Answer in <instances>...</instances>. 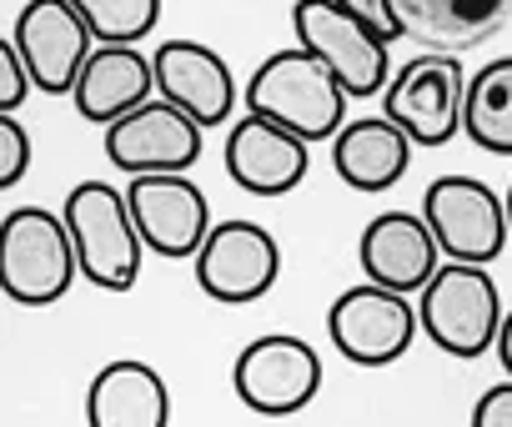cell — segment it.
I'll use <instances>...</instances> for the list:
<instances>
[{
    "mask_svg": "<svg viewBox=\"0 0 512 427\" xmlns=\"http://www.w3.org/2000/svg\"><path fill=\"white\" fill-rule=\"evenodd\" d=\"M347 101L352 96L342 91V81L302 46L272 51L251 71V81L241 91V106L251 116H267V121L287 126L307 146L337 141V131L347 126Z\"/></svg>",
    "mask_w": 512,
    "mask_h": 427,
    "instance_id": "cell-1",
    "label": "cell"
},
{
    "mask_svg": "<svg viewBox=\"0 0 512 427\" xmlns=\"http://www.w3.org/2000/svg\"><path fill=\"white\" fill-rule=\"evenodd\" d=\"M61 217H66V227H71L81 277H86L91 287H101V292H131L136 277H141L146 242H141V232H136L126 186L76 181V186L66 191Z\"/></svg>",
    "mask_w": 512,
    "mask_h": 427,
    "instance_id": "cell-2",
    "label": "cell"
},
{
    "mask_svg": "<svg viewBox=\"0 0 512 427\" xmlns=\"http://www.w3.org/2000/svg\"><path fill=\"white\" fill-rule=\"evenodd\" d=\"M417 317L437 352H447L457 362H477L482 352H497L507 307H502V292L487 267L442 262L437 277L417 292Z\"/></svg>",
    "mask_w": 512,
    "mask_h": 427,
    "instance_id": "cell-3",
    "label": "cell"
},
{
    "mask_svg": "<svg viewBox=\"0 0 512 427\" xmlns=\"http://www.w3.org/2000/svg\"><path fill=\"white\" fill-rule=\"evenodd\" d=\"M81 262L66 217L46 206H11L0 232V287L16 307H51L71 292Z\"/></svg>",
    "mask_w": 512,
    "mask_h": 427,
    "instance_id": "cell-4",
    "label": "cell"
},
{
    "mask_svg": "<svg viewBox=\"0 0 512 427\" xmlns=\"http://www.w3.org/2000/svg\"><path fill=\"white\" fill-rule=\"evenodd\" d=\"M292 26H297V46L312 51L342 81V91L352 101H372L392 86V76H397L392 41H382L372 26L347 16L337 0H297Z\"/></svg>",
    "mask_w": 512,
    "mask_h": 427,
    "instance_id": "cell-5",
    "label": "cell"
},
{
    "mask_svg": "<svg viewBox=\"0 0 512 427\" xmlns=\"http://www.w3.org/2000/svg\"><path fill=\"white\" fill-rule=\"evenodd\" d=\"M422 217L442 247V262H467L487 267L507 252L512 227H507V196L492 191L477 176H437L422 196Z\"/></svg>",
    "mask_w": 512,
    "mask_h": 427,
    "instance_id": "cell-6",
    "label": "cell"
},
{
    "mask_svg": "<svg viewBox=\"0 0 512 427\" xmlns=\"http://www.w3.org/2000/svg\"><path fill=\"white\" fill-rule=\"evenodd\" d=\"M231 387L256 417H297L322 392V357L307 337H251L231 362Z\"/></svg>",
    "mask_w": 512,
    "mask_h": 427,
    "instance_id": "cell-7",
    "label": "cell"
},
{
    "mask_svg": "<svg viewBox=\"0 0 512 427\" xmlns=\"http://www.w3.org/2000/svg\"><path fill=\"white\" fill-rule=\"evenodd\" d=\"M417 332H422L417 302L407 292H392L377 282H357V287L337 292V302L327 307V337L357 367L402 362Z\"/></svg>",
    "mask_w": 512,
    "mask_h": 427,
    "instance_id": "cell-8",
    "label": "cell"
},
{
    "mask_svg": "<svg viewBox=\"0 0 512 427\" xmlns=\"http://www.w3.org/2000/svg\"><path fill=\"white\" fill-rule=\"evenodd\" d=\"M462 101H467V71L457 56L422 51L407 66H397L392 86L382 91V116L397 121L417 146H447L462 136Z\"/></svg>",
    "mask_w": 512,
    "mask_h": 427,
    "instance_id": "cell-9",
    "label": "cell"
},
{
    "mask_svg": "<svg viewBox=\"0 0 512 427\" xmlns=\"http://www.w3.org/2000/svg\"><path fill=\"white\" fill-rule=\"evenodd\" d=\"M126 201L146 252L166 262H196V252L211 237V201L186 171H156V176H131Z\"/></svg>",
    "mask_w": 512,
    "mask_h": 427,
    "instance_id": "cell-10",
    "label": "cell"
},
{
    "mask_svg": "<svg viewBox=\"0 0 512 427\" xmlns=\"http://www.w3.org/2000/svg\"><path fill=\"white\" fill-rule=\"evenodd\" d=\"M282 277V242L262 222H216L196 252V287L221 307L262 302Z\"/></svg>",
    "mask_w": 512,
    "mask_h": 427,
    "instance_id": "cell-11",
    "label": "cell"
},
{
    "mask_svg": "<svg viewBox=\"0 0 512 427\" xmlns=\"http://www.w3.org/2000/svg\"><path fill=\"white\" fill-rule=\"evenodd\" d=\"M11 41H16L36 91H46V96H71L96 51V36L71 0H26L11 26Z\"/></svg>",
    "mask_w": 512,
    "mask_h": 427,
    "instance_id": "cell-12",
    "label": "cell"
},
{
    "mask_svg": "<svg viewBox=\"0 0 512 427\" xmlns=\"http://www.w3.org/2000/svg\"><path fill=\"white\" fill-rule=\"evenodd\" d=\"M106 156L116 161V171L126 176H156V171H191L201 161V126L176 111L171 101H146L141 111L121 116L116 126H106L101 136Z\"/></svg>",
    "mask_w": 512,
    "mask_h": 427,
    "instance_id": "cell-13",
    "label": "cell"
},
{
    "mask_svg": "<svg viewBox=\"0 0 512 427\" xmlns=\"http://www.w3.org/2000/svg\"><path fill=\"white\" fill-rule=\"evenodd\" d=\"M312 146L267 116H236L226 131V176L251 196H287L307 181Z\"/></svg>",
    "mask_w": 512,
    "mask_h": 427,
    "instance_id": "cell-14",
    "label": "cell"
},
{
    "mask_svg": "<svg viewBox=\"0 0 512 427\" xmlns=\"http://www.w3.org/2000/svg\"><path fill=\"white\" fill-rule=\"evenodd\" d=\"M151 66H156V96L186 111L201 131L226 126L236 116V76L221 51L201 41H161Z\"/></svg>",
    "mask_w": 512,
    "mask_h": 427,
    "instance_id": "cell-15",
    "label": "cell"
},
{
    "mask_svg": "<svg viewBox=\"0 0 512 427\" xmlns=\"http://www.w3.org/2000/svg\"><path fill=\"white\" fill-rule=\"evenodd\" d=\"M357 262H362L367 282L412 297V292H422L437 277L442 247H437V237H432L422 211H382V217H372L362 227Z\"/></svg>",
    "mask_w": 512,
    "mask_h": 427,
    "instance_id": "cell-16",
    "label": "cell"
},
{
    "mask_svg": "<svg viewBox=\"0 0 512 427\" xmlns=\"http://www.w3.org/2000/svg\"><path fill=\"white\" fill-rule=\"evenodd\" d=\"M76 111L91 121V126H116L121 116L141 111L146 101H156V66L146 51L136 46H96L76 91H71Z\"/></svg>",
    "mask_w": 512,
    "mask_h": 427,
    "instance_id": "cell-17",
    "label": "cell"
},
{
    "mask_svg": "<svg viewBox=\"0 0 512 427\" xmlns=\"http://www.w3.org/2000/svg\"><path fill=\"white\" fill-rule=\"evenodd\" d=\"M86 427H171V387L141 357L106 362L86 387Z\"/></svg>",
    "mask_w": 512,
    "mask_h": 427,
    "instance_id": "cell-18",
    "label": "cell"
},
{
    "mask_svg": "<svg viewBox=\"0 0 512 427\" xmlns=\"http://www.w3.org/2000/svg\"><path fill=\"white\" fill-rule=\"evenodd\" d=\"M412 151H417V141L397 121H387L377 111V116H357V121H347L337 131L332 166H337V176L352 191H387V186H397L407 176Z\"/></svg>",
    "mask_w": 512,
    "mask_h": 427,
    "instance_id": "cell-19",
    "label": "cell"
},
{
    "mask_svg": "<svg viewBox=\"0 0 512 427\" xmlns=\"http://www.w3.org/2000/svg\"><path fill=\"white\" fill-rule=\"evenodd\" d=\"M392 6H397L402 31L442 56H457L487 41L512 16V0H392Z\"/></svg>",
    "mask_w": 512,
    "mask_h": 427,
    "instance_id": "cell-20",
    "label": "cell"
},
{
    "mask_svg": "<svg viewBox=\"0 0 512 427\" xmlns=\"http://www.w3.org/2000/svg\"><path fill=\"white\" fill-rule=\"evenodd\" d=\"M462 136L487 156H512V56H497L467 76Z\"/></svg>",
    "mask_w": 512,
    "mask_h": 427,
    "instance_id": "cell-21",
    "label": "cell"
},
{
    "mask_svg": "<svg viewBox=\"0 0 512 427\" xmlns=\"http://www.w3.org/2000/svg\"><path fill=\"white\" fill-rule=\"evenodd\" d=\"M96 46H136L161 26V0H71Z\"/></svg>",
    "mask_w": 512,
    "mask_h": 427,
    "instance_id": "cell-22",
    "label": "cell"
},
{
    "mask_svg": "<svg viewBox=\"0 0 512 427\" xmlns=\"http://www.w3.org/2000/svg\"><path fill=\"white\" fill-rule=\"evenodd\" d=\"M31 131L16 116H0V191L21 186V176L31 171Z\"/></svg>",
    "mask_w": 512,
    "mask_h": 427,
    "instance_id": "cell-23",
    "label": "cell"
},
{
    "mask_svg": "<svg viewBox=\"0 0 512 427\" xmlns=\"http://www.w3.org/2000/svg\"><path fill=\"white\" fill-rule=\"evenodd\" d=\"M31 91H36V81H31V71H26V61H21V51H16V41L0 36V116H16Z\"/></svg>",
    "mask_w": 512,
    "mask_h": 427,
    "instance_id": "cell-24",
    "label": "cell"
},
{
    "mask_svg": "<svg viewBox=\"0 0 512 427\" xmlns=\"http://www.w3.org/2000/svg\"><path fill=\"white\" fill-rule=\"evenodd\" d=\"M337 6H342L347 16H357L362 26H372L382 41L407 36V31H402V21H397V6H392V0H337Z\"/></svg>",
    "mask_w": 512,
    "mask_h": 427,
    "instance_id": "cell-25",
    "label": "cell"
},
{
    "mask_svg": "<svg viewBox=\"0 0 512 427\" xmlns=\"http://www.w3.org/2000/svg\"><path fill=\"white\" fill-rule=\"evenodd\" d=\"M472 427H512V377L472 402Z\"/></svg>",
    "mask_w": 512,
    "mask_h": 427,
    "instance_id": "cell-26",
    "label": "cell"
},
{
    "mask_svg": "<svg viewBox=\"0 0 512 427\" xmlns=\"http://www.w3.org/2000/svg\"><path fill=\"white\" fill-rule=\"evenodd\" d=\"M497 362H502V372L512 377V307H507V317H502V332H497Z\"/></svg>",
    "mask_w": 512,
    "mask_h": 427,
    "instance_id": "cell-27",
    "label": "cell"
},
{
    "mask_svg": "<svg viewBox=\"0 0 512 427\" xmlns=\"http://www.w3.org/2000/svg\"><path fill=\"white\" fill-rule=\"evenodd\" d=\"M502 196H507V227H512V181H507V191H502Z\"/></svg>",
    "mask_w": 512,
    "mask_h": 427,
    "instance_id": "cell-28",
    "label": "cell"
}]
</instances>
